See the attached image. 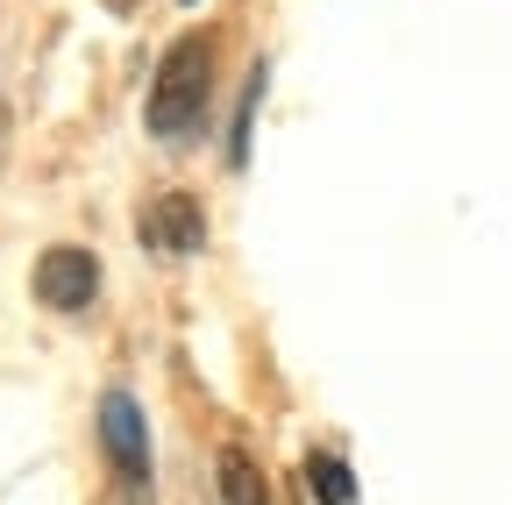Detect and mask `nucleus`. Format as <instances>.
I'll list each match as a JSON object with an SVG mask.
<instances>
[{
	"instance_id": "1",
	"label": "nucleus",
	"mask_w": 512,
	"mask_h": 505,
	"mask_svg": "<svg viewBox=\"0 0 512 505\" xmlns=\"http://www.w3.org/2000/svg\"><path fill=\"white\" fill-rule=\"evenodd\" d=\"M207 86H214V43L192 29L164 50V65H157V86H150V107H143V129L157 143H185L192 129H200V114H207Z\"/></svg>"
},
{
	"instance_id": "2",
	"label": "nucleus",
	"mask_w": 512,
	"mask_h": 505,
	"mask_svg": "<svg viewBox=\"0 0 512 505\" xmlns=\"http://www.w3.org/2000/svg\"><path fill=\"white\" fill-rule=\"evenodd\" d=\"M100 441L128 484H150V434H143V406L128 392H107L100 399Z\"/></svg>"
},
{
	"instance_id": "3",
	"label": "nucleus",
	"mask_w": 512,
	"mask_h": 505,
	"mask_svg": "<svg viewBox=\"0 0 512 505\" xmlns=\"http://www.w3.org/2000/svg\"><path fill=\"white\" fill-rule=\"evenodd\" d=\"M100 292V264L86 257V249H50V257L36 264V299L57 306V313H86Z\"/></svg>"
},
{
	"instance_id": "4",
	"label": "nucleus",
	"mask_w": 512,
	"mask_h": 505,
	"mask_svg": "<svg viewBox=\"0 0 512 505\" xmlns=\"http://www.w3.org/2000/svg\"><path fill=\"white\" fill-rule=\"evenodd\" d=\"M200 242H207V221H200V200L192 193H164L143 214V249L150 257H192Z\"/></svg>"
},
{
	"instance_id": "5",
	"label": "nucleus",
	"mask_w": 512,
	"mask_h": 505,
	"mask_svg": "<svg viewBox=\"0 0 512 505\" xmlns=\"http://www.w3.org/2000/svg\"><path fill=\"white\" fill-rule=\"evenodd\" d=\"M214 477H221V505H271V491H264V477H256V463H249L242 449H221V463H214Z\"/></svg>"
},
{
	"instance_id": "6",
	"label": "nucleus",
	"mask_w": 512,
	"mask_h": 505,
	"mask_svg": "<svg viewBox=\"0 0 512 505\" xmlns=\"http://www.w3.org/2000/svg\"><path fill=\"white\" fill-rule=\"evenodd\" d=\"M264 86H271V65L256 57L249 65V86H242V100H235V129H228V164H249V121H256V100H264Z\"/></svg>"
},
{
	"instance_id": "7",
	"label": "nucleus",
	"mask_w": 512,
	"mask_h": 505,
	"mask_svg": "<svg viewBox=\"0 0 512 505\" xmlns=\"http://www.w3.org/2000/svg\"><path fill=\"white\" fill-rule=\"evenodd\" d=\"M306 484H313V505H356V477L342 456H306Z\"/></svg>"
},
{
	"instance_id": "8",
	"label": "nucleus",
	"mask_w": 512,
	"mask_h": 505,
	"mask_svg": "<svg viewBox=\"0 0 512 505\" xmlns=\"http://www.w3.org/2000/svg\"><path fill=\"white\" fill-rule=\"evenodd\" d=\"M107 505H150V484H128V477H121V491H114Z\"/></svg>"
},
{
	"instance_id": "9",
	"label": "nucleus",
	"mask_w": 512,
	"mask_h": 505,
	"mask_svg": "<svg viewBox=\"0 0 512 505\" xmlns=\"http://www.w3.org/2000/svg\"><path fill=\"white\" fill-rule=\"evenodd\" d=\"M107 8H136V0H107Z\"/></svg>"
}]
</instances>
